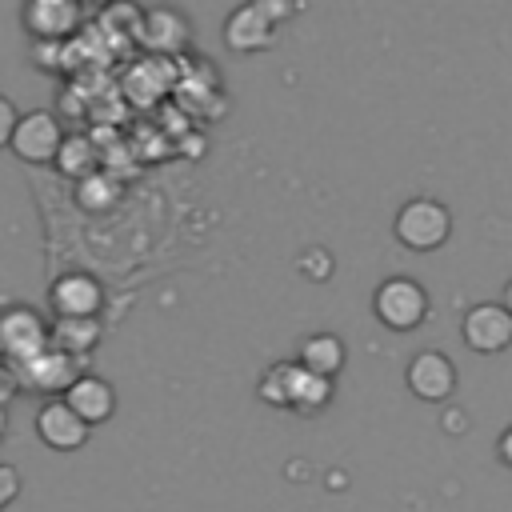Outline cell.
Instances as JSON below:
<instances>
[{
	"instance_id": "cell-1",
	"label": "cell",
	"mask_w": 512,
	"mask_h": 512,
	"mask_svg": "<svg viewBox=\"0 0 512 512\" xmlns=\"http://www.w3.org/2000/svg\"><path fill=\"white\" fill-rule=\"evenodd\" d=\"M392 232L408 252H436L452 236V212L432 196H412L400 204Z\"/></svg>"
},
{
	"instance_id": "cell-2",
	"label": "cell",
	"mask_w": 512,
	"mask_h": 512,
	"mask_svg": "<svg viewBox=\"0 0 512 512\" xmlns=\"http://www.w3.org/2000/svg\"><path fill=\"white\" fill-rule=\"evenodd\" d=\"M428 308H432V300H428L424 284L412 276H388L372 292V312L388 332H416L428 320Z\"/></svg>"
},
{
	"instance_id": "cell-3",
	"label": "cell",
	"mask_w": 512,
	"mask_h": 512,
	"mask_svg": "<svg viewBox=\"0 0 512 512\" xmlns=\"http://www.w3.org/2000/svg\"><path fill=\"white\" fill-rule=\"evenodd\" d=\"M84 360L88 356H72V352H60V348L48 344V348H40L36 356H28V360H20L12 368H16L20 388L40 392V396H64L68 384L84 372Z\"/></svg>"
},
{
	"instance_id": "cell-4",
	"label": "cell",
	"mask_w": 512,
	"mask_h": 512,
	"mask_svg": "<svg viewBox=\"0 0 512 512\" xmlns=\"http://www.w3.org/2000/svg\"><path fill=\"white\" fill-rule=\"evenodd\" d=\"M48 348V320L32 304H8L0 308V360L20 364Z\"/></svg>"
},
{
	"instance_id": "cell-5",
	"label": "cell",
	"mask_w": 512,
	"mask_h": 512,
	"mask_svg": "<svg viewBox=\"0 0 512 512\" xmlns=\"http://www.w3.org/2000/svg\"><path fill=\"white\" fill-rule=\"evenodd\" d=\"M60 144H64V128H60L56 112L32 108V112H20L16 116V128H12V140H8V148L16 152V160H24V164H48V160H56Z\"/></svg>"
},
{
	"instance_id": "cell-6",
	"label": "cell",
	"mask_w": 512,
	"mask_h": 512,
	"mask_svg": "<svg viewBox=\"0 0 512 512\" xmlns=\"http://www.w3.org/2000/svg\"><path fill=\"white\" fill-rule=\"evenodd\" d=\"M460 340H464L472 352H480V356L504 352V348L512 344V316H508V308L496 304V300L472 304V308L464 312V320H460Z\"/></svg>"
},
{
	"instance_id": "cell-7",
	"label": "cell",
	"mask_w": 512,
	"mask_h": 512,
	"mask_svg": "<svg viewBox=\"0 0 512 512\" xmlns=\"http://www.w3.org/2000/svg\"><path fill=\"white\" fill-rule=\"evenodd\" d=\"M404 380H408V392H412L416 400H424V404H444V400L456 392V364H452L444 352L424 348V352H416V356L408 360Z\"/></svg>"
},
{
	"instance_id": "cell-8",
	"label": "cell",
	"mask_w": 512,
	"mask_h": 512,
	"mask_svg": "<svg viewBox=\"0 0 512 512\" xmlns=\"http://www.w3.org/2000/svg\"><path fill=\"white\" fill-rule=\"evenodd\" d=\"M84 4L80 0H24L20 24L32 40H64L80 28Z\"/></svg>"
},
{
	"instance_id": "cell-9",
	"label": "cell",
	"mask_w": 512,
	"mask_h": 512,
	"mask_svg": "<svg viewBox=\"0 0 512 512\" xmlns=\"http://www.w3.org/2000/svg\"><path fill=\"white\" fill-rule=\"evenodd\" d=\"M88 428H92V424H84V420L72 412V404H68L64 396H48V400L40 404V412H36V436H40L52 452H76V448H84Z\"/></svg>"
},
{
	"instance_id": "cell-10",
	"label": "cell",
	"mask_w": 512,
	"mask_h": 512,
	"mask_svg": "<svg viewBox=\"0 0 512 512\" xmlns=\"http://www.w3.org/2000/svg\"><path fill=\"white\" fill-rule=\"evenodd\" d=\"M224 44L240 56H252V52H268L276 44V20L256 4H240L228 20H224Z\"/></svg>"
},
{
	"instance_id": "cell-11",
	"label": "cell",
	"mask_w": 512,
	"mask_h": 512,
	"mask_svg": "<svg viewBox=\"0 0 512 512\" xmlns=\"http://www.w3.org/2000/svg\"><path fill=\"white\" fill-rule=\"evenodd\" d=\"M48 304L56 316H96L104 308V288L88 272H64L52 280Z\"/></svg>"
},
{
	"instance_id": "cell-12",
	"label": "cell",
	"mask_w": 512,
	"mask_h": 512,
	"mask_svg": "<svg viewBox=\"0 0 512 512\" xmlns=\"http://www.w3.org/2000/svg\"><path fill=\"white\" fill-rule=\"evenodd\" d=\"M64 400L72 404V412H76L84 424H104V420H112V412H116V392H112V384H108L104 376H92V372H80V376L68 384Z\"/></svg>"
},
{
	"instance_id": "cell-13",
	"label": "cell",
	"mask_w": 512,
	"mask_h": 512,
	"mask_svg": "<svg viewBox=\"0 0 512 512\" xmlns=\"http://www.w3.org/2000/svg\"><path fill=\"white\" fill-rule=\"evenodd\" d=\"M332 396H336L332 376H320V372H312V368H304L296 360L292 384H288V412H296V416H320L332 404Z\"/></svg>"
},
{
	"instance_id": "cell-14",
	"label": "cell",
	"mask_w": 512,
	"mask_h": 512,
	"mask_svg": "<svg viewBox=\"0 0 512 512\" xmlns=\"http://www.w3.org/2000/svg\"><path fill=\"white\" fill-rule=\"evenodd\" d=\"M152 52H180L188 44V20L176 8H148L136 32Z\"/></svg>"
},
{
	"instance_id": "cell-15",
	"label": "cell",
	"mask_w": 512,
	"mask_h": 512,
	"mask_svg": "<svg viewBox=\"0 0 512 512\" xmlns=\"http://www.w3.org/2000/svg\"><path fill=\"white\" fill-rule=\"evenodd\" d=\"M100 336H104V328L96 316H56L48 324V344L60 352H72V356H88L100 344Z\"/></svg>"
},
{
	"instance_id": "cell-16",
	"label": "cell",
	"mask_w": 512,
	"mask_h": 512,
	"mask_svg": "<svg viewBox=\"0 0 512 512\" xmlns=\"http://www.w3.org/2000/svg\"><path fill=\"white\" fill-rule=\"evenodd\" d=\"M300 364L320 372V376H336L344 368V340L336 332H312L300 340Z\"/></svg>"
},
{
	"instance_id": "cell-17",
	"label": "cell",
	"mask_w": 512,
	"mask_h": 512,
	"mask_svg": "<svg viewBox=\"0 0 512 512\" xmlns=\"http://www.w3.org/2000/svg\"><path fill=\"white\" fill-rule=\"evenodd\" d=\"M292 368H296V360H276L264 376H260V400L264 404H272V408H284L288 412V384H292Z\"/></svg>"
},
{
	"instance_id": "cell-18",
	"label": "cell",
	"mask_w": 512,
	"mask_h": 512,
	"mask_svg": "<svg viewBox=\"0 0 512 512\" xmlns=\"http://www.w3.org/2000/svg\"><path fill=\"white\" fill-rule=\"evenodd\" d=\"M88 160H92V148H88V140H80V136H64V144H60V152H56V164H60V172H68V176H80V172L88 168Z\"/></svg>"
},
{
	"instance_id": "cell-19",
	"label": "cell",
	"mask_w": 512,
	"mask_h": 512,
	"mask_svg": "<svg viewBox=\"0 0 512 512\" xmlns=\"http://www.w3.org/2000/svg\"><path fill=\"white\" fill-rule=\"evenodd\" d=\"M20 496V472L12 464H0V512Z\"/></svg>"
},
{
	"instance_id": "cell-20",
	"label": "cell",
	"mask_w": 512,
	"mask_h": 512,
	"mask_svg": "<svg viewBox=\"0 0 512 512\" xmlns=\"http://www.w3.org/2000/svg\"><path fill=\"white\" fill-rule=\"evenodd\" d=\"M16 396H20V380H16V368L0 360V408H8Z\"/></svg>"
},
{
	"instance_id": "cell-21",
	"label": "cell",
	"mask_w": 512,
	"mask_h": 512,
	"mask_svg": "<svg viewBox=\"0 0 512 512\" xmlns=\"http://www.w3.org/2000/svg\"><path fill=\"white\" fill-rule=\"evenodd\" d=\"M16 116H20V112H16V104H12V100L0 92V148H8L12 128H16Z\"/></svg>"
},
{
	"instance_id": "cell-22",
	"label": "cell",
	"mask_w": 512,
	"mask_h": 512,
	"mask_svg": "<svg viewBox=\"0 0 512 512\" xmlns=\"http://www.w3.org/2000/svg\"><path fill=\"white\" fill-rule=\"evenodd\" d=\"M496 456L504 460V468H512V424L500 432V440H496Z\"/></svg>"
},
{
	"instance_id": "cell-23",
	"label": "cell",
	"mask_w": 512,
	"mask_h": 512,
	"mask_svg": "<svg viewBox=\"0 0 512 512\" xmlns=\"http://www.w3.org/2000/svg\"><path fill=\"white\" fill-rule=\"evenodd\" d=\"M500 304H504V308H508V316H512V280L504 284V300H500Z\"/></svg>"
},
{
	"instance_id": "cell-24",
	"label": "cell",
	"mask_w": 512,
	"mask_h": 512,
	"mask_svg": "<svg viewBox=\"0 0 512 512\" xmlns=\"http://www.w3.org/2000/svg\"><path fill=\"white\" fill-rule=\"evenodd\" d=\"M4 436H8V412L0 408V444H4Z\"/></svg>"
},
{
	"instance_id": "cell-25",
	"label": "cell",
	"mask_w": 512,
	"mask_h": 512,
	"mask_svg": "<svg viewBox=\"0 0 512 512\" xmlns=\"http://www.w3.org/2000/svg\"><path fill=\"white\" fill-rule=\"evenodd\" d=\"M104 4H108V0H104Z\"/></svg>"
}]
</instances>
